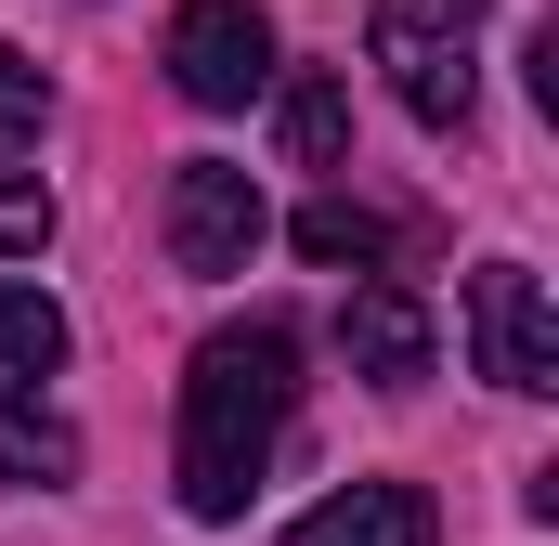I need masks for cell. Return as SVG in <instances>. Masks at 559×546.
Returning <instances> with one entry per match:
<instances>
[{
	"label": "cell",
	"instance_id": "6da1fadb",
	"mask_svg": "<svg viewBox=\"0 0 559 546\" xmlns=\"http://www.w3.org/2000/svg\"><path fill=\"white\" fill-rule=\"evenodd\" d=\"M286 404H299V339L286 325L248 312V325L195 339V365H182V508L195 521H235L261 495V468L286 442Z\"/></svg>",
	"mask_w": 559,
	"mask_h": 546
},
{
	"label": "cell",
	"instance_id": "7a4b0ae2",
	"mask_svg": "<svg viewBox=\"0 0 559 546\" xmlns=\"http://www.w3.org/2000/svg\"><path fill=\"white\" fill-rule=\"evenodd\" d=\"M495 0H378L365 13V52L391 79V105L417 131H468V39H481Z\"/></svg>",
	"mask_w": 559,
	"mask_h": 546
},
{
	"label": "cell",
	"instance_id": "3957f363",
	"mask_svg": "<svg viewBox=\"0 0 559 546\" xmlns=\"http://www.w3.org/2000/svg\"><path fill=\"white\" fill-rule=\"evenodd\" d=\"M169 92L209 105V118L261 105V92H274V26H261L248 0H182V13H169Z\"/></svg>",
	"mask_w": 559,
	"mask_h": 546
},
{
	"label": "cell",
	"instance_id": "277c9868",
	"mask_svg": "<svg viewBox=\"0 0 559 546\" xmlns=\"http://www.w3.org/2000/svg\"><path fill=\"white\" fill-rule=\"evenodd\" d=\"M261 235H274V209H261V182L235 169V156H182L169 169V261L182 273H248L261 261Z\"/></svg>",
	"mask_w": 559,
	"mask_h": 546
},
{
	"label": "cell",
	"instance_id": "5b68a950",
	"mask_svg": "<svg viewBox=\"0 0 559 546\" xmlns=\"http://www.w3.org/2000/svg\"><path fill=\"white\" fill-rule=\"evenodd\" d=\"M468 352L495 391H559V312L521 261H481L468 273Z\"/></svg>",
	"mask_w": 559,
	"mask_h": 546
},
{
	"label": "cell",
	"instance_id": "8992f818",
	"mask_svg": "<svg viewBox=\"0 0 559 546\" xmlns=\"http://www.w3.org/2000/svg\"><path fill=\"white\" fill-rule=\"evenodd\" d=\"M338 352H352V378H378V391H417V378H429V312H417V286H352V312H338Z\"/></svg>",
	"mask_w": 559,
	"mask_h": 546
},
{
	"label": "cell",
	"instance_id": "52a82bcc",
	"mask_svg": "<svg viewBox=\"0 0 559 546\" xmlns=\"http://www.w3.org/2000/svg\"><path fill=\"white\" fill-rule=\"evenodd\" d=\"M286 546H429V495L417 482H338L325 508H299Z\"/></svg>",
	"mask_w": 559,
	"mask_h": 546
},
{
	"label": "cell",
	"instance_id": "ba28073f",
	"mask_svg": "<svg viewBox=\"0 0 559 546\" xmlns=\"http://www.w3.org/2000/svg\"><path fill=\"white\" fill-rule=\"evenodd\" d=\"M274 143H286V169H338L352 156V92L338 79H274Z\"/></svg>",
	"mask_w": 559,
	"mask_h": 546
},
{
	"label": "cell",
	"instance_id": "9c48e42d",
	"mask_svg": "<svg viewBox=\"0 0 559 546\" xmlns=\"http://www.w3.org/2000/svg\"><path fill=\"white\" fill-rule=\"evenodd\" d=\"M52 365H66V312L39 286H0V391H39Z\"/></svg>",
	"mask_w": 559,
	"mask_h": 546
},
{
	"label": "cell",
	"instance_id": "30bf717a",
	"mask_svg": "<svg viewBox=\"0 0 559 546\" xmlns=\"http://www.w3.org/2000/svg\"><path fill=\"white\" fill-rule=\"evenodd\" d=\"M0 468H13V482H66V468H79V429L39 416L26 391H0Z\"/></svg>",
	"mask_w": 559,
	"mask_h": 546
},
{
	"label": "cell",
	"instance_id": "8fae6325",
	"mask_svg": "<svg viewBox=\"0 0 559 546\" xmlns=\"http://www.w3.org/2000/svg\"><path fill=\"white\" fill-rule=\"evenodd\" d=\"M299 261H391V222H378V209H352V195H312V209H299Z\"/></svg>",
	"mask_w": 559,
	"mask_h": 546
},
{
	"label": "cell",
	"instance_id": "7c38bea8",
	"mask_svg": "<svg viewBox=\"0 0 559 546\" xmlns=\"http://www.w3.org/2000/svg\"><path fill=\"white\" fill-rule=\"evenodd\" d=\"M39 118H52V79L0 39V156H26V143H39Z\"/></svg>",
	"mask_w": 559,
	"mask_h": 546
},
{
	"label": "cell",
	"instance_id": "4fadbf2b",
	"mask_svg": "<svg viewBox=\"0 0 559 546\" xmlns=\"http://www.w3.org/2000/svg\"><path fill=\"white\" fill-rule=\"evenodd\" d=\"M52 248V195L39 182H0V261H39Z\"/></svg>",
	"mask_w": 559,
	"mask_h": 546
}]
</instances>
